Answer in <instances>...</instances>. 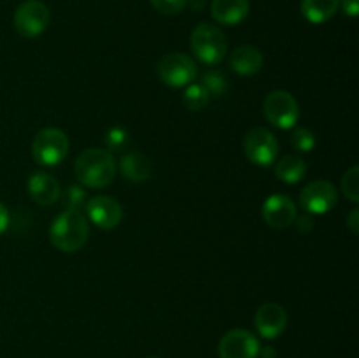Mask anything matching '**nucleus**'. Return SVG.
<instances>
[{"mask_svg": "<svg viewBox=\"0 0 359 358\" xmlns=\"http://www.w3.org/2000/svg\"><path fill=\"white\" fill-rule=\"evenodd\" d=\"M7 227H9V213H7L6 206L0 202V235L7 230Z\"/></svg>", "mask_w": 359, "mask_h": 358, "instance_id": "c85d7f7f", "label": "nucleus"}, {"mask_svg": "<svg viewBox=\"0 0 359 358\" xmlns=\"http://www.w3.org/2000/svg\"><path fill=\"white\" fill-rule=\"evenodd\" d=\"M210 13L219 25L233 27L248 18L249 0H212Z\"/></svg>", "mask_w": 359, "mask_h": 358, "instance_id": "2eb2a0df", "label": "nucleus"}, {"mask_svg": "<svg viewBox=\"0 0 359 358\" xmlns=\"http://www.w3.org/2000/svg\"><path fill=\"white\" fill-rule=\"evenodd\" d=\"M202 86L205 88L210 95L221 97V95L226 91L228 79L221 70H207L202 77Z\"/></svg>", "mask_w": 359, "mask_h": 358, "instance_id": "4be33fe9", "label": "nucleus"}, {"mask_svg": "<svg viewBox=\"0 0 359 358\" xmlns=\"http://www.w3.org/2000/svg\"><path fill=\"white\" fill-rule=\"evenodd\" d=\"M151 4H153L158 13L170 16V14L181 13L186 4H188V0H151Z\"/></svg>", "mask_w": 359, "mask_h": 358, "instance_id": "b1692460", "label": "nucleus"}, {"mask_svg": "<svg viewBox=\"0 0 359 358\" xmlns=\"http://www.w3.org/2000/svg\"><path fill=\"white\" fill-rule=\"evenodd\" d=\"M86 213L95 227L102 230H111L118 227L123 220L121 204L109 195H95L93 199L88 200Z\"/></svg>", "mask_w": 359, "mask_h": 358, "instance_id": "9b49d317", "label": "nucleus"}, {"mask_svg": "<svg viewBox=\"0 0 359 358\" xmlns=\"http://www.w3.org/2000/svg\"><path fill=\"white\" fill-rule=\"evenodd\" d=\"M259 354H262V358H276V350H272V347H262L259 350Z\"/></svg>", "mask_w": 359, "mask_h": 358, "instance_id": "c756f323", "label": "nucleus"}, {"mask_svg": "<svg viewBox=\"0 0 359 358\" xmlns=\"http://www.w3.org/2000/svg\"><path fill=\"white\" fill-rule=\"evenodd\" d=\"M262 214L266 225L283 230V228L291 227L297 221V206H294V202L287 195L273 193L263 204Z\"/></svg>", "mask_w": 359, "mask_h": 358, "instance_id": "f8f14e48", "label": "nucleus"}, {"mask_svg": "<svg viewBox=\"0 0 359 358\" xmlns=\"http://www.w3.org/2000/svg\"><path fill=\"white\" fill-rule=\"evenodd\" d=\"M291 146L298 153H311L316 147V135L312 130L305 128V126H298L291 133Z\"/></svg>", "mask_w": 359, "mask_h": 358, "instance_id": "412c9836", "label": "nucleus"}, {"mask_svg": "<svg viewBox=\"0 0 359 358\" xmlns=\"http://www.w3.org/2000/svg\"><path fill=\"white\" fill-rule=\"evenodd\" d=\"M123 175L132 183H144L151 175V161L139 151L125 153L119 161Z\"/></svg>", "mask_w": 359, "mask_h": 358, "instance_id": "f3484780", "label": "nucleus"}, {"mask_svg": "<svg viewBox=\"0 0 359 358\" xmlns=\"http://www.w3.org/2000/svg\"><path fill=\"white\" fill-rule=\"evenodd\" d=\"M339 193L330 181L316 179L304 186L300 192V206L309 214H326L337 206Z\"/></svg>", "mask_w": 359, "mask_h": 358, "instance_id": "1a4fd4ad", "label": "nucleus"}, {"mask_svg": "<svg viewBox=\"0 0 359 358\" xmlns=\"http://www.w3.org/2000/svg\"><path fill=\"white\" fill-rule=\"evenodd\" d=\"M90 237V223L79 209H65L49 227V241L58 251L76 253Z\"/></svg>", "mask_w": 359, "mask_h": 358, "instance_id": "f03ea898", "label": "nucleus"}, {"mask_svg": "<svg viewBox=\"0 0 359 358\" xmlns=\"http://www.w3.org/2000/svg\"><path fill=\"white\" fill-rule=\"evenodd\" d=\"M307 174V164L297 154H284L276 164V175L286 185H294Z\"/></svg>", "mask_w": 359, "mask_h": 358, "instance_id": "6ab92c4d", "label": "nucleus"}, {"mask_svg": "<svg viewBox=\"0 0 359 358\" xmlns=\"http://www.w3.org/2000/svg\"><path fill=\"white\" fill-rule=\"evenodd\" d=\"M51 14L41 0H27L14 13V28L21 37L34 39L48 28Z\"/></svg>", "mask_w": 359, "mask_h": 358, "instance_id": "6e6552de", "label": "nucleus"}, {"mask_svg": "<svg viewBox=\"0 0 359 358\" xmlns=\"http://www.w3.org/2000/svg\"><path fill=\"white\" fill-rule=\"evenodd\" d=\"M116 172H118V165H116L114 157L111 151L102 150V147L84 150L74 165V174L77 181L95 190L111 185L116 178Z\"/></svg>", "mask_w": 359, "mask_h": 358, "instance_id": "f257e3e1", "label": "nucleus"}, {"mask_svg": "<svg viewBox=\"0 0 359 358\" xmlns=\"http://www.w3.org/2000/svg\"><path fill=\"white\" fill-rule=\"evenodd\" d=\"M67 200L72 199V202L69 204V209H77V204L84 199V192L81 188H76V186H70L69 193H67Z\"/></svg>", "mask_w": 359, "mask_h": 358, "instance_id": "bb28decb", "label": "nucleus"}, {"mask_svg": "<svg viewBox=\"0 0 359 358\" xmlns=\"http://www.w3.org/2000/svg\"><path fill=\"white\" fill-rule=\"evenodd\" d=\"M339 6H342L346 16L356 18L359 14V0H339Z\"/></svg>", "mask_w": 359, "mask_h": 358, "instance_id": "a878e982", "label": "nucleus"}, {"mask_svg": "<svg viewBox=\"0 0 359 358\" xmlns=\"http://www.w3.org/2000/svg\"><path fill=\"white\" fill-rule=\"evenodd\" d=\"M347 227L354 235L359 234V209H353V213L347 218Z\"/></svg>", "mask_w": 359, "mask_h": 358, "instance_id": "cd10ccee", "label": "nucleus"}, {"mask_svg": "<svg viewBox=\"0 0 359 358\" xmlns=\"http://www.w3.org/2000/svg\"><path fill=\"white\" fill-rule=\"evenodd\" d=\"M182 100H184V105L188 109H191V111H200V109H203L209 104L210 93L202 86V84L191 83L186 88Z\"/></svg>", "mask_w": 359, "mask_h": 358, "instance_id": "aec40b11", "label": "nucleus"}, {"mask_svg": "<svg viewBox=\"0 0 359 358\" xmlns=\"http://www.w3.org/2000/svg\"><path fill=\"white\" fill-rule=\"evenodd\" d=\"M255 325L263 339H277L287 326L286 309L276 302H266L256 311Z\"/></svg>", "mask_w": 359, "mask_h": 358, "instance_id": "ddd939ff", "label": "nucleus"}, {"mask_svg": "<svg viewBox=\"0 0 359 358\" xmlns=\"http://www.w3.org/2000/svg\"><path fill=\"white\" fill-rule=\"evenodd\" d=\"M189 46L196 58L207 65H217L228 53V39L219 27L210 23L196 25L189 37Z\"/></svg>", "mask_w": 359, "mask_h": 358, "instance_id": "7ed1b4c3", "label": "nucleus"}, {"mask_svg": "<svg viewBox=\"0 0 359 358\" xmlns=\"http://www.w3.org/2000/svg\"><path fill=\"white\" fill-rule=\"evenodd\" d=\"M149 358H160V357H149Z\"/></svg>", "mask_w": 359, "mask_h": 358, "instance_id": "7c9ffc66", "label": "nucleus"}, {"mask_svg": "<svg viewBox=\"0 0 359 358\" xmlns=\"http://www.w3.org/2000/svg\"><path fill=\"white\" fill-rule=\"evenodd\" d=\"M242 150L251 164L258 167H270L279 154V142L270 130L255 126L245 133Z\"/></svg>", "mask_w": 359, "mask_h": 358, "instance_id": "423d86ee", "label": "nucleus"}, {"mask_svg": "<svg viewBox=\"0 0 359 358\" xmlns=\"http://www.w3.org/2000/svg\"><path fill=\"white\" fill-rule=\"evenodd\" d=\"M158 77L170 88L188 86L195 81L198 69L191 56L184 53H168L158 62Z\"/></svg>", "mask_w": 359, "mask_h": 358, "instance_id": "0eeeda50", "label": "nucleus"}, {"mask_svg": "<svg viewBox=\"0 0 359 358\" xmlns=\"http://www.w3.org/2000/svg\"><path fill=\"white\" fill-rule=\"evenodd\" d=\"M105 142H107L109 150H123L126 146V142H128V133L121 126H114L105 135Z\"/></svg>", "mask_w": 359, "mask_h": 358, "instance_id": "393cba45", "label": "nucleus"}, {"mask_svg": "<svg viewBox=\"0 0 359 358\" xmlns=\"http://www.w3.org/2000/svg\"><path fill=\"white\" fill-rule=\"evenodd\" d=\"M263 112H265L266 119L272 123L273 126L280 130H290L300 119V105H298L297 98L284 90L270 91L263 102Z\"/></svg>", "mask_w": 359, "mask_h": 358, "instance_id": "39448f33", "label": "nucleus"}, {"mask_svg": "<svg viewBox=\"0 0 359 358\" xmlns=\"http://www.w3.org/2000/svg\"><path fill=\"white\" fill-rule=\"evenodd\" d=\"M339 11V0H302V14L314 25L326 23Z\"/></svg>", "mask_w": 359, "mask_h": 358, "instance_id": "a211bd4d", "label": "nucleus"}, {"mask_svg": "<svg viewBox=\"0 0 359 358\" xmlns=\"http://www.w3.org/2000/svg\"><path fill=\"white\" fill-rule=\"evenodd\" d=\"M259 340L255 333L244 329H233L224 333L217 346L219 358H258Z\"/></svg>", "mask_w": 359, "mask_h": 358, "instance_id": "9d476101", "label": "nucleus"}, {"mask_svg": "<svg viewBox=\"0 0 359 358\" xmlns=\"http://www.w3.org/2000/svg\"><path fill=\"white\" fill-rule=\"evenodd\" d=\"M67 153H69V137L63 130L53 128H42L37 132L32 142V154L34 160L39 165L44 167H56L65 160Z\"/></svg>", "mask_w": 359, "mask_h": 358, "instance_id": "20e7f679", "label": "nucleus"}, {"mask_svg": "<svg viewBox=\"0 0 359 358\" xmlns=\"http://www.w3.org/2000/svg\"><path fill=\"white\" fill-rule=\"evenodd\" d=\"M342 193L351 202H359V167L353 165L346 174L342 175Z\"/></svg>", "mask_w": 359, "mask_h": 358, "instance_id": "5701e85b", "label": "nucleus"}, {"mask_svg": "<svg viewBox=\"0 0 359 358\" xmlns=\"http://www.w3.org/2000/svg\"><path fill=\"white\" fill-rule=\"evenodd\" d=\"M28 193H30L32 200L42 207L53 206L56 200L62 195V186H60L58 179L53 178L51 174L46 172H37L32 174L28 179Z\"/></svg>", "mask_w": 359, "mask_h": 358, "instance_id": "4468645a", "label": "nucleus"}, {"mask_svg": "<svg viewBox=\"0 0 359 358\" xmlns=\"http://www.w3.org/2000/svg\"><path fill=\"white\" fill-rule=\"evenodd\" d=\"M230 67L238 76H252L263 67V53L255 46H238L230 55Z\"/></svg>", "mask_w": 359, "mask_h": 358, "instance_id": "dca6fc26", "label": "nucleus"}]
</instances>
